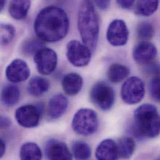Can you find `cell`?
<instances>
[{
    "label": "cell",
    "mask_w": 160,
    "mask_h": 160,
    "mask_svg": "<svg viewBox=\"0 0 160 160\" xmlns=\"http://www.w3.org/2000/svg\"><path fill=\"white\" fill-rule=\"evenodd\" d=\"M34 29L38 38L44 42H55L63 39L69 29V19L62 8L50 6L42 9L36 18Z\"/></svg>",
    "instance_id": "cell-1"
},
{
    "label": "cell",
    "mask_w": 160,
    "mask_h": 160,
    "mask_svg": "<svg viewBox=\"0 0 160 160\" xmlns=\"http://www.w3.org/2000/svg\"><path fill=\"white\" fill-rule=\"evenodd\" d=\"M78 29L83 43L91 51L96 49L99 35L97 14L91 0H83L78 20Z\"/></svg>",
    "instance_id": "cell-2"
},
{
    "label": "cell",
    "mask_w": 160,
    "mask_h": 160,
    "mask_svg": "<svg viewBox=\"0 0 160 160\" xmlns=\"http://www.w3.org/2000/svg\"><path fill=\"white\" fill-rule=\"evenodd\" d=\"M133 131L140 138H153L159 135L160 115L155 105L145 103L135 110Z\"/></svg>",
    "instance_id": "cell-3"
},
{
    "label": "cell",
    "mask_w": 160,
    "mask_h": 160,
    "mask_svg": "<svg viewBox=\"0 0 160 160\" xmlns=\"http://www.w3.org/2000/svg\"><path fill=\"white\" fill-rule=\"evenodd\" d=\"M72 127L76 133L82 136L95 133L98 127L97 113L90 108H80L74 115Z\"/></svg>",
    "instance_id": "cell-4"
},
{
    "label": "cell",
    "mask_w": 160,
    "mask_h": 160,
    "mask_svg": "<svg viewBox=\"0 0 160 160\" xmlns=\"http://www.w3.org/2000/svg\"><path fill=\"white\" fill-rule=\"evenodd\" d=\"M90 98L93 104L103 111L110 110L113 105L115 94L113 88L103 82L96 83L91 88Z\"/></svg>",
    "instance_id": "cell-5"
},
{
    "label": "cell",
    "mask_w": 160,
    "mask_h": 160,
    "mask_svg": "<svg viewBox=\"0 0 160 160\" xmlns=\"http://www.w3.org/2000/svg\"><path fill=\"white\" fill-rule=\"evenodd\" d=\"M145 93V83L138 77L128 78L121 88L122 98L125 103L128 105H134L141 102Z\"/></svg>",
    "instance_id": "cell-6"
},
{
    "label": "cell",
    "mask_w": 160,
    "mask_h": 160,
    "mask_svg": "<svg viewBox=\"0 0 160 160\" xmlns=\"http://www.w3.org/2000/svg\"><path fill=\"white\" fill-rule=\"evenodd\" d=\"M66 56L71 64L78 68H82L87 66L90 62L92 52L83 43L72 40L67 45Z\"/></svg>",
    "instance_id": "cell-7"
},
{
    "label": "cell",
    "mask_w": 160,
    "mask_h": 160,
    "mask_svg": "<svg viewBox=\"0 0 160 160\" xmlns=\"http://www.w3.org/2000/svg\"><path fill=\"white\" fill-rule=\"evenodd\" d=\"M34 61L38 72L48 76L52 73L58 64V55L52 49L43 47L34 55Z\"/></svg>",
    "instance_id": "cell-8"
},
{
    "label": "cell",
    "mask_w": 160,
    "mask_h": 160,
    "mask_svg": "<svg viewBox=\"0 0 160 160\" xmlns=\"http://www.w3.org/2000/svg\"><path fill=\"white\" fill-rule=\"evenodd\" d=\"M129 37V31L125 22L122 19H115L109 24L107 32V39L113 46H125Z\"/></svg>",
    "instance_id": "cell-9"
},
{
    "label": "cell",
    "mask_w": 160,
    "mask_h": 160,
    "mask_svg": "<svg viewBox=\"0 0 160 160\" xmlns=\"http://www.w3.org/2000/svg\"><path fill=\"white\" fill-rule=\"evenodd\" d=\"M39 108L33 105H25L19 107L15 112L17 122L22 127L32 128L36 127L40 121Z\"/></svg>",
    "instance_id": "cell-10"
},
{
    "label": "cell",
    "mask_w": 160,
    "mask_h": 160,
    "mask_svg": "<svg viewBox=\"0 0 160 160\" xmlns=\"http://www.w3.org/2000/svg\"><path fill=\"white\" fill-rule=\"evenodd\" d=\"M5 75L7 79L11 82L19 83L29 78L30 69L24 61L16 59L7 66Z\"/></svg>",
    "instance_id": "cell-11"
},
{
    "label": "cell",
    "mask_w": 160,
    "mask_h": 160,
    "mask_svg": "<svg viewBox=\"0 0 160 160\" xmlns=\"http://www.w3.org/2000/svg\"><path fill=\"white\" fill-rule=\"evenodd\" d=\"M157 55L156 46L150 42L143 41L134 48L133 57L139 64H147L154 60Z\"/></svg>",
    "instance_id": "cell-12"
},
{
    "label": "cell",
    "mask_w": 160,
    "mask_h": 160,
    "mask_svg": "<svg viewBox=\"0 0 160 160\" xmlns=\"http://www.w3.org/2000/svg\"><path fill=\"white\" fill-rule=\"evenodd\" d=\"M45 154L48 160L72 159V154L66 144L57 140H51L46 143Z\"/></svg>",
    "instance_id": "cell-13"
},
{
    "label": "cell",
    "mask_w": 160,
    "mask_h": 160,
    "mask_svg": "<svg viewBox=\"0 0 160 160\" xmlns=\"http://www.w3.org/2000/svg\"><path fill=\"white\" fill-rule=\"evenodd\" d=\"M69 105L68 98L61 94L53 95L49 100L48 114L51 119H57L62 117Z\"/></svg>",
    "instance_id": "cell-14"
},
{
    "label": "cell",
    "mask_w": 160,
    "mask_h": 160,
    "mask_svg": "<svg viewBox=\"0 0 160 160\" xmlns=\"http://www.w3.org/2000/svg\"><path fill=\"white\" fill-rule=\"evenodd\" d=\"M95 157L97 160H117L119 158L117 144L112 139L103 140L96 149Z\"/></svg>",
    "instance_id": "cell-15"
},
{
    "label": "cell",
    "mask_w": 160,
    "mask_h": 160,
    "mask_svg": "<svg viewBox=\"0 0 160 160\" xmlns=\"http://www.w3.org/2000/svg\"><path fill=\"white\" fill-rule=\"evenodd\" d=\"M83 80L79 74L69 73L62 79V85L65 93L70 96L78 94L82 88Z\"/></svg>",
    "instance_id": "cell-16"
},
{
    "label": "cell",
    "mask_w": 160,
    "mask_h": 160,
    "mask_svg": "<svg viewBox=\"0 0 160 160\" xmlns=\"http://www.w3.org/2000/svg\"><path fill=\"white\" fill-rule=\"evenodd\" d=\"M31 0H11L9 6L10 16L16 20L24 19L31 8Z\"/></svg>",
    "instance_id": "cell-17"
},
{
    "label": "cell",
    "mask_w": 160,
    "mask_h": 160,
    "mask_svg": "<svg viewBox=\"0 0 160 160\" xmlns=\"http://www.w3.org/2000/svg\"><path fill=\"white\" fill-rule=\"evenodd\" d=\"M20 97L19 88L14 85H8L2 89L0 100L5 106L12 107L18 103Z\"/></svg>",
    "instance_id": "cell-18"
},
{
    "label": "cell",
    "mask_w": 160,
    "mask_h": 160,
    "mask_svg": "<svg viewBox=\"0 0 160 160\" xmlns=\"http://www.w3.org/2000/svg\"><path fill=\"white\" fill-rule=\"evenodd\" d=\"M50 87L49 80L42 77H34L29 81L27 90L29 94L38 97L46 93Z\"/></svg>",
    "instance_id": "cell-19"
},
{
    "label": "cell",
    "mask_w": 160,
    "mask_h": 160,
    "mask_svg": "<svg viewBox=\"0 0 160 160\" xmlns=\"http://www.w3.org/2000/svg\"><path fill=\"white\" fill-rule=\"evenodd\" d=\"M19 157L21 160H39L42 159V154L41 148L37 144L28 142L21 147Z\"/></svg>",
    "instance_id": "cell-20"
},
{
    "label": "cell",
    "mask_w": 160,
    "mask_h": 160,
    "mask_svg": "<svg viewBox=\"0 0 160 160\" xmlns=\"http://www.w3.org/2000/svg\"><path fill=\"white\" fill-rule=\"evenodd\" d=\"M130 74L127 67L120 64H113L108 68L107 77L112 83H119L125 79Z\"/></svg>",
    "instance_id": "cell-21"
},
{
    "label": "cell",
    "mask_w": 160,
    "mask_h": 160,
    "mask_svg": "<svg viewBox=\"0 0 160 160\" xmlns=\"http://www.w3.org/2000/svg\"><path fill=\"white\" fill-rule=\"evenodd\" d=\"M159 0H138L135 6V13L141 16L152 15L158 8Z\"/></svg>",
    "instance_id": "cell-22"
},
{
    "label": "cell",
    "mask_w": 160,
    "mask_h": 160,
    "mask_svg": "<svg viewBox=\"0 0 160 160\" xmlns=\"http://www.w3.org/2000/svg\"><path fill=\"white\" fill-rule=\"evenodd\" d=\"M117 148L118 157L123 159H129L135 152V142L130 137H123L118 140Z\"/></svg>",
    "instance_id": "cell-23"
},
{
    "label": "cell",
    "mask_w": 160,
    "mask_h": 160,
    "mask_svg": "<svg viewBox=\"0 0 160 160\" xmlns=\"http://www.w3.org/2000/svg\"><path fill=\"white\" fill-rule=\"evenodd\" d=\"M72 156L76 160H87L91 156V148L84 142L76 141L72 147Z\"/></svg>",
    "instance_id": "cell-24"
},
{
    "label": "cell",
    "mask_w": 160,
    "mask_h": 160,
    "mask_svg": "<svg viewBox=\"0 0 160 160\" xmlns=\"http://www.w3.org/2000/svg\"><path fill=\"white\" fill-rule=\"evenodd\" d=\"M15 36V28L10 24L0 23V46L9 44Z\"/></svg>",
    "instance_id": "cell-25"
},
{
    "label": "cell",
    "mask_w": 160,
    "mask_h": 160,
    "mask_svg": "<svg viewBox=\"0 0 160 160\" xmlns=\"http://www.w3.org/2000/svg\"><path fill=\"white\" fill-rule=\"evenodd\" d=\"M43 41L38 38L29 39L26 40L22 44V51L26 55H34L35 53L41 48L44 47Z\"/></svg>",
    "instance_id": "cell-26"
},
{
    "label": "cell",
    "mask_w": 160,
    "mask_h": 160,
    "mask_svg": "<svg viewBox=\"0 0 160 160\" xmlns=\"http://www.w3.org/2000/svg\"><path fill=\"white\" fill-rule=\"evenodd\" d=\"M137 34L142 40H149L153 38L155 34V29L152 24L148 22L143 21L137 26Z\"/></svg>",
    "instance_id": "cell-27"
},
{
    "label": "cell",
    "mask_w": 160,
    "mask_h": 160,
    "mask_svg": "<svg viewBox=\"0 0 160 160\" xmlns=\"http://www.w3.org/2000/svg\"><path fill=\"white\" fill-rule=\"evenodd\" d=\"M149 89L152 97L157 102L160 101V78L155 77L149 82Z\"/></svg>",
    "instance_id": "cell-28"
},
{
    "label": "cell",
    "mask_w": 160,
    "mask_h": 160,
    "mask_svg": "<svg viewBox=\"0 0 160 160\" xmlns=\"http://www.w3.org/2000/svg\"><path fill=\"white\" fill-rule=\"evenodd\" d=\"M11 125V120L4 115H0V130L8 128Z\"/></svg>",
    "instance_id": "cell-29"
},
{
    "label": "cell",
    "mask_w": 160,
    "mask_h": 160,
    "mask_svg": "<svg viewBox=\"0 0 160 160\" xmlns=\"http://www.w3.org/2000/svg\"><path fill=\"white\" fill-rule=\"evenodd\" d=\"M135 0H117V2L120 7L123 9H129L134 4Z\"/></svg>",
    "instance_id": "cell-30"
},
{
    "label": "cell",
    "mask_w": 160,
    "mask_h": 160,
    "mask_svg": "<svg viewBox=\"0 0 160 160\" xmlns=\"http://www.w3.org/2000/svg\"><path fill=\"white\" fill-rule=\"evenodd\" d=\"M98 8L102 10H106L110 4V0H94Z\"/></svg>",
    "instance_id": "cell-31"
},
{
    "label": "cell",
    "mask_w": 160,
    "mask_h": 160,
    "mask_svg": "<svg viewBox=\"0 0 160 160\" xmlns=\"http://www.w3.org/2000/svg\"><path fill=\"white\" fill-rule=\"evenodd\" d=\"M6 152V144L0 138V158H1Z\"/></svg>",
    "instance_id": "cell-32"
},
{
    "label": "cell",
    "mask_w": 160,
    "mask_h": 160,
    "mask_svg": "<svg viewBox=\"0 0 160 160\" xmlns=\"http://www.w3.org/2000/svg\"><path fill=\"white\" fill-rule=\"evenodd\" d=\"M6 0H0V12L3 10L5 4H6Z\"/></svg>",
    "instance_id": "cell-33"
}]
</instances>
